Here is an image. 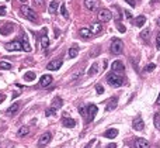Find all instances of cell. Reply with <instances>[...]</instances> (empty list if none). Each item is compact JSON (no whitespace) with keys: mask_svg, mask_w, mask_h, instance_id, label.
Here are the masks:
<instances>
[{"mask_svg":"<svg viewBox=\"0 0 160 148\" xmlns=\"http://www.w3.org/2000/svg\"><path fill=\"white\" fill-rule=\"evenodd\" d=\"M107 83L111 86H121L124 83V78L122 75H117V74H108L107 75Z\"/></svg>","mask_w":160,"mask_h":148,"instance_id":"obj_1","label":"cell"},{"mask_svg":"<svg viewBox=\"0 0 160 148\" xmlns=\"http://www.w3.org/2000/svg\"><path fill=\"white\" fill-rule=\"evenodd\" d=\"M20 11H21L22 16H24L25 19H28L30 21L37 20V13L32 10L31 7H28V6H21V7H20Z\"/></svg>","mask_w":160,"mask_h":148,"instance_id":"obj_2","label":"cell"},{"mask_svg":"<svg viewBox=\"0 0 160 148\" xmlns=\"http://www.w3.org/2000/svg\"><path fill=\"white\" fill-rule=\"evenodd\" d=\"M97 19L101 23H107V21H110L112 19V13L108 9H101V10L98 11V14H97Z\"/></svg>","mask_w":160,"mask_h":148,"instance_id":"obj_3","label":"cell"},{"mask_svg":"<svg viewBox=\"0 0 160 148\" xmlns=\"http://www.w3.org/2000/svg\"><path fill=\"white\" fill-rule=\"evenodd\" d=\"M122 50H124V44L119 38H114L112 42H111V52L112 54H122Z\"/></svg>","mask_w":160,"mask_h":148,"instance_id":"obj_4","label":"cell"},{"mask_svg":"<svg viewBox=\"0 0 160 148\" xmlns=\"http://www.w3.org/2000/svg\"><path fill=\"white\" fill-rule=\"evenodd\" d=\"M97 110H98V107H97L96 105H89V107H87V123H91L93 121V118L96 117L97 114Z\"/></svg>","mask_w":160,"mask_h":148,"instance_id":"obj_5","label":"cell"},{"mask_svg":"<svg viewBox=\"0 0 160 148\" xmlns=\"http://www.w3.org/2000/svg\"><path fill=\"white\" fill-rule=\"evenodd\" d=\"M4 48L7 51H21L22 47H21V41H11V42H7L4 45Z\"/></svg>","mask_w":160,"mask_h":148,"instance_id":"obj_6","label":"cell"},{"mask_svg":"<svg viewBox=\"0 0 160 148\" xmlns=\"http://www.w3.org/2000/svg\"><path fill=\"white\" fill-rule=\"evenodd\" d=\"M111 68H112L114 74H124L125 72V66H124V63L121 61H114L112 65H111Z\"/></svg>","mask_w":160,"mask_h":148,"instance_id":"obj_7","label":"cell"},{"mask_svg":"<svg viewBox=\"0 0 160 148\" xmlns=\"http://www.w3.org/2000/svg\"><path fill=\"white\" fill-rule=\"evenodd\" d=\"M51 138H52L51 133H44L38 140V147H45L48 142H51Z\"/></svg>","mask_w":160,"mask_h":148,"instance_id":"obj_8","label":"cell"},{"mask_svg":"<svg viewBox=\"0 0 160 148\" xmlns=\"http://www.w3.org/2000/svg\"><path fill=\"white\" fill-rule=\"evenodd\" d=\"M61 66H62V59H53L46 65V69L48 71H58Z\"/></svg>","mask_w":160,"mask_h":148,"instance_id":"obj_9","label":"cell"},{"mask_svg":"<svg viewBox=\"0 0 160 148\" xmlns=\"http://www.w3.org/2000/svg\"><path fill=\"white\" fill-rule=\"evenodd\" d=\"M62 126L67 127V128H73L76 126V121L73 118H70V117H67V114L65 113V118L62 120Z\"/></svg>","mask_w":160,"mask_h":148,"instance_id":"obj_10","label":"cell"},{"mask_svg":"<svg viewBox=\"0 0 160 148\" xmlns=\"http://www.w3.org/2000/svg\"><path fill=\"white\" fill-rule=\"evenodd\" d=\"M150 144L148 142V140L145 138H136L135 140V148H149Z\"/></svg>","mask_w":160,"mask_h":148,"instance_id":"obj_11","label":"cell"},{"mask_svg":"<svg viewBox=\"0 0 160 148\" xmlns=\"http://www.w3.org/2000/svg\"><path fill=\"white\" fill-rule=\"evenodd\" d=\"M132 126H133V128H135V130H138V131H142V130L145 128V123H143V120H142L140 117H136V118L133 120Z\"/></svg>","mask_w":160,"mask_h":148,"instance_id":"obj_12","label":"cell"},{"mask_svg":"<svg viewBox=\"0 0 160 148\" xmlns=\"http://www.w3.org/2000/svg\"><path fill=\"white\" fill-rule=\"evenodd\" d=\"M117 105H118V97L114 96V97H111V99L107 102V110H108V112H112V110L117 107Z\"/></svg>","mask_w":160,"mask_h":148,"instance_id":"obj_13","label":"cell"},{"mask_svg":"<svg viewBox=\"0 0 160 148\" xmlns=\"http://www.w3.org/2000/svg\"><path fill=\"white\" fill-rule=\"evenodd\" d=\"M84 6L89 10H97V7H98V0H84Z\"/></svg>","mask_w":160,"mask_h":148,"instance_id":"obj_14","label":"cell"},{"mask_svg":"<svg viewBox=\"0 0 160 148\" xmlns=\"http://www.w3.org/2000/svg\"><path fill=\"white\" fill-rule=\"evenodd\" d=\"M20 106H21V105H20L18 102H17V103H14V105H11L10 107H9V109L6 110V114H7V116H13L14 113H17V112H18Z\"/></svg>","mask_w":160,"mask_h":148,"instance_id":"obj_15","label":"cell"},{"mask_svg":"<svg viewBox=\"0 0 160 148\" xmlns=\"http://www.w3.org/2000/svg\"><path fill=\"white\" fill-rule=\"evenodd\" d=\"M41 47H42L44 50H46L49 47V38L46 35V28H44V34H42V37H41Z\"/></svg>","mask_w":160,"mask_h":148,"instance_id":"obj_16","label":"cell"},{"mask_svg":"<svg viewBox=\"0 0 160 148\" xmlns=\"http://www.w3.org/2000/svg\"><path fill=\"white\" fill-rule=\"evenodd\" d=\"M62 105H63V102H62V99L61 97H55L52 102V105H51V109H52L53 112H56L58 109H61L62 107Z\"/></svg>","mask_w":160,"mask_h":148,"instance_id":"obj_17","label":"cell"},{"mask_svg":"<svg viewBox=\"0 0 160 148\" xmlns=\"http://www.w3.org/2000/svg\"><path fill=\"white\" fill-rule=\"evenodd\" d=\"M106 138H110V140H112V138H115L118 136V130L117 128H110V130H107L106 133L103 134Z\"/></svg>","mask_w":160,"mask_h":148,"instance_id":"obj_18","label":"cell"},{"mask_svg":"<svg viewBox=\"0 0 160 148\" xmlns=\"http://www.w3.org/2000/svg\"><path fill=\"white\" fill-rule=\"evenodd\" d=\"M52 82V76L51 75H44L42 78L39 79V85L41 86H48V85H51Z\"/></svg>","mask_w":160,"mask_h":148,"instance_id":"obj_19","label":"cell"},{"mask_svg":"<svg viewBox=\"0 0 160 148\" xmlns=\"http://www.w3.org/2000/svg\"><path fill=\"white\" fill-rule=\"evenodd\" d=\"M101 30H103V27H101V24L100 23H93L91 24V27H90V31H91V34H100L101 32Z\"/></svg>","mask_w":160,"mask_h":148,"instance_id":"obj_20","label":"cell"},{"mask_svg":"<svg viewBox=\"0 0 160 148\" xmlns=\"http://www.w3.org/2000/svg\"><path fill=\"white\" fill-rule=\"evenodd\" d=\"M79 34L82 35V37H84V38H90L93 34L90 31V28H87V27H82L80 30H79Z\"/></svg>","mask_w":160,"mask_h":148,"instance_id":"obj_21","label":"cell"},{"mask_svg":"<svg viewBox=\"0 0 160 148\" xmlns=\"http://www.w3.org/2000/svg\"><path fill=\"white\" fill-rule=\"evenodd\" d=\"M11 31H13V25H11V24H6V25H3V27H1L0 34H1V35H9Z\"/></svg>","mask_w":160,"mask_h":148,"instance_id":"obj_22","label":"cell"},{"mask_svg":"<svg viewBox=\"0 0 160 148\" xmlns=\"http://www.w3.org/2000/svg\"><path fill=\"white\" fill-rule=\"evenodd\" d=\"M58 6H59V1H58V0H53V1H51L48 11H49L51 14H55V13L58 11Z\"/></svg>","mask_w":160,"mask_h":148,"instance_id":"obj_23","label":"cell"},{"mask_svg":"<svg viewBox=\"0 0 160 148\" xmlns=\"http://www.w3.org/2000/svg\"><path fill=\"white\" fill-rule=\"evenodd\" d=\"M28 133H30V128L27 126H22V127H20V130L17 131V136H18V137H25Z\"/></svg>","mask_w":160,"mask_h":148,"instance_id":"obj_24","label":"cell"},{"mask_svg":"<svg viewBox=\"0 0 160 148\" xmlns=\"http://www.w3.org/2000/svg\"><path fill=\"white\" fill-rule=\"evenodd\" d=\"M150 28H145L143 31L140 32V38L143 40V41H149V37H150Z\"/></svg>","mask_w":160,"mask_h":148,"instance_id":"obj_25","label":"cell"},{"mask_svg":"<svg viewBox=\"0 0 160 148\" xmlns=\"http://www.w3.org/2000/svg\"><path fill=\"white\" fill-rule=\"evenodd\" d=\"M21 47L24 51H27V52H31V45H30V42L27 41V37H24V40L21 42Z\"/></svg>","mask_w":160,"mask_h":148,"instance_id":"obj_26","label":"cell"},{"mask_svg":"<svg viewBox=\"0 0 160 148\" xmlns=\"http://www.w3.org/2000/svg\"><path fill=\"white\" fill-rule=\"evenodd\" d=\"M145 23H146V17H145V16H138V17H136V20H135L136 27H142Z\"/></svg>","mask_w":160,"mask_h":148,"instance_id":"obj_27","label":"cell"},{"mask_svg":"<svg viewBox=\"0 0 160 148\" xmlns=\"http://www.w3.org/2000/svg\"><path fill=\"white\" fill-rule=\"evenodd\" d=\"M11 69V63L7 61H0V71H9Z\"/></svg>","mask_w":160,"mask_h":148,"instance_id":"obj_28","label":"cell"},{"mask_svg":"<svg viewBox=\"0 0 160 148\" xmlns=\"http://www.w3.org/2000/svg\"><path fill=\"white\" fill-rule=\"evenodd\" d=\"M77 52H79L77 45H73V47L69 50V56H70V58H76V56H77Z\"/></svg>","mask_w":160,"mask_h":148,"instance_id":"obj_29","label":"cell"},{"mask_svg":"<svg viewBox=\"0 0 160 148\" xmlns=\"http://www.w3.org/2000/svg\"><path fill=\"white\" fill-rule=\"evenodd\" d=\"M35 78H37V76H35L34 72H27V74L24 75V81H27V82H32Z\"/></svg>","mask_w":160,"mask_h":148,"instance_id":"obj_30","label":"cell"},{"mask_svg":"<svg viewBox=\"0 0 160 148\" xmlns=\"http://www.w3.org/2000/svg\"><path fill=\"white\" fill-rule=\"evenodd\" d=\"M97 71H98V65H97V63H93V65H91V68L89 69L87 75H89V76H91V75L97 74Z\"/></svg>","mask_w":160,"mask_h":148,"instance_id":"obj_31","label":"cell"},{"mask_svg":"<svg viewBox=\"0 0 160 148\" xmlns=\"http://www.w3.org/2000/svg\"><path fill=\"white\" fill-rule=\"evenodd\" d=\"M83 74H84V71H83V69L77 71V72H76V74L73 75V78H72V82H76L77 79H80V78H82V75H83Z\"/></svg>","mask_w":160,"mask_h":148,"instance_id":"obj_32","label":"cell"},{"mask_svg":"<svg viewBox=\"0 0 160 148\" xmlns=\"http://www.w3.org/2000/svg\"><path fill=\"white\" fill-rule=\"evenodd\" d=\"M61 13H62L63 19H69V11H67V9H66V6H65V4L61 6Z\"/></svg>","mask_w":160,"mask_h":148,"instance_id":"obj_33","label":"cell"},{"mask_svg":"<svg viewBox=\"0 0 160 148\" xmlns=\"http://www.w3.org/2000/svg\"><path fill=\"white\" fill-rule=\"evenodd\" d=\"M153 121H155L156 128H159V130H160V114H159V113H156V114H155V120H153Z\"/></svg>","mask_w":160,"mask_h":148,"instance_id":"obj_34","label":"cell"},{"mask_svg":"<svg viewBox=\"0 0 160 148\" xmlns=\"http://www.w3.org/2000/svg\"><path fill=\"white\" fill-rule=\"evenodd\" d=\"M79 113H80L82 117H84V120H87V109H84V107H79Z\"/></svg>","mask_w":160,"mask_h":148,"instance_id":"obj_35","label":"cell"},{"mask_svg":"<svg viewBox=\"0 0 160 148\" xmlns=\"http://www.w3.org/2000/svg\"><path fill=\"white\" fill-rule=\"evenodd\" d=\"M117 28L119 30V32H122V34L127 31V30H125V27H124V25H122L121 23H118V21H117Z\"/></svg>","mask_w":160,"mask_h":148,"instance_id":"obj_36","label":"cell"},{"mask_svg":"<svg viewBox=\"0 0 160 148\" xmlns=\"http://www.w3.org/2000/svg\"><path fill=\"white\" fill-rule=\"evenodd\" d=\"M155 68H156V65H155V63H149V65L146 66V72H152V71H155Z\"/></svg>","mask_w":160,"mask_h":148,"instance_id":"obj_37","label":"cell"},{"mask_svg":"<svg viewBox=\"0 0 160 148\" xmlns=\"http://www.w3.org/2000/svg\"><path fill=\"white\" fill-rule=\"evenodd\" d=\"M96 89H97V93H98V95H103V93H104V87H103L101 85H97Z\"/></svg>","mask_w":160,"mask_h":148,"instance_id":"obj_38","label":"cell"},{"mask_svg":"<svg viewBox=\"0 0 160 148\" xmlns=\"http://www.w3.org/2000/svg\"><path fill=\"white\" fill-rule=\"evenodd\" d=\"M34 3H35L37 6H41V7L44 6V0H34Z\"/></svg>","mask_w":160,"mask_h":148,"instance_id":"obj_39","label":"cell"},{"mask_svg":"<svg viewBox=\"0 0 160 148\" xmlns=\"http://www.w3.org/2000/svg\"><path fill=\"white\" fill-rule=\"evenodd\" d=\"M156 45H157V48L160 50V32L157 34V37H156Z\"/></svg>","mask_w":160,"mask_h":148,"instance_id":"obj_40","label":"cell"},{"mask_svg":"<svg viewBox=\"0 0 160 148\" xmlns=\"http://www.w3.org/2000/svg\"><path fill=\"white\" fill-rule=\"evenodd\" d=\"M45 114H46V116H52V114H55V112H53V110H51V109H48V110L45 112Z\"/></svg>","mask_w":160,"mask_h":148,"instance_id":"obj_41","label":"cell"},{"mask_svg":"<svg viewBox=\"0 0 160 148\" xmlns=\"http://www.w3.org/2000/svg\"><path fill=\"white\" fill-rule=\"evenodd\" d=\"M125 1H127V3H129L132 7H135V4H136V1H135V0H125Z\"/></svg>","mask_w":160,"mask_h":148,"instance_id":"obj_42","label":"cell"},{"mask_svg":"<svg viewBox=\"0 0 160 148\" xmlns=\"http://www.w3.org/2000/svg\"><path fill=\"white\" fill-rule=\"evenodd\" d=\"M125 16H127V19H132V13H131L129 10L125 11Z\"/></svg>","mask_w":160,"mask_h":148,"instance_id":"obj_43","label":"cell"},{"mask_svg":"<svg viewBox=\"0 0 160 148\" xmlns=\"http://www.w3.org/2000/svg\"><path fill=\"white\" fill-rule=\"evenodd\" d=\"M106 148H117V144H115V142H111V144H108Z\"/></svg>","mask_w":160,"mask_h":148,"instance_id":"obj_44","label":"cell"},{"mask_svg":"<svg viewBox=\"0 0 160 148\" xmlns=\"http://www.w3.org/2000/svg\"><path fill=\"white\" fill-rule=\"evenodd\" d=\"M4 14H6V9L1 6V7H0V16H4Z\"/></svg>","mask_w":160,"mask_h":148,"instance_id":"obj_45","label":"cell"},{"mask_svg":"<svg viewBox=\"0 0 160 148\" xmlns=\"http://www.w3.org/2000/svg\"><path fill=\"white\" fill-rule=\"evenodd\" d=\"M93 142H96V141H94V140H91L90 142H87V145H86L84 148H91V145H93Z\"/></svg>","mask_w":160,"mask_h":148,"instance_id":"obj_46","label":"cell"},{"mask_svg":"<svg viewBox=\"0 0 160 148\" xmlns=\"http://www.w3.org/2000/svg\"><path fill=\"white\" fill-rule=\"evenodd\" d=\"M4 99H6V96L3 95V93H0V103H1V102H4Z\"/></svg>","mask_w":160,"mask_h":148,"instance_id":"obj_47","label":"cell"},{"mask_svg":"<svg viewBox=\"0 0 160 148\" xmlns=\"http://www.w3.org/2000/svg\"><path fill=\"white\" fill-rule=\"evenodd\" d=\"M156 103H157V105H160V93H159V97H157V100H156Z\"/></svg>","mask_w":160,"mask_h":148,"instance_id":"obj_48","label":"cell"},{"mask_svg":"<svg viewBox=\"0 0 160 148\" xmlns=\"http://www.w3.org/2000/svg\"><path fill=\"white\" fill-rule=\"evenodd\" d=\"M157 25H159V27H160V17H159V19H157Z\"/></svg>","mask_w":160,"mask_h":148,"instance_id":"obj_49","label":"cell"},{"mask_svg":"<svg viewBox=\"0 0 160 148\" xmlns=\"http://www.w3.org/2000/svg\"><path fill=\"white\" fill-rule=\"evenodd\" d=\"M20 1H25V0H20Z\"/></svg>","mask_w":160,"mask_h":148,"instance_id":"obj_50","label":"cell"}]
</instances>
